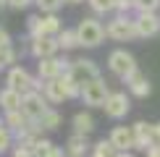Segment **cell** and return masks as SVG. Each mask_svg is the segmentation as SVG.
<instances>
[{
  "label": "cell",
  "instance_id": "6da1fadb",
  "mask_svg": "<svg viewBox=\"0 0 160 157\" xmlns=\"http://www.w3.org/2000/svg\"><path fill=\"white\" fill-rule=\"evenodd\" d=\"M63 29L58 13H39V16H29L26 21V31L29 37H58Z\"/></svg>",
  "mask_w": 160,
  "mask_h": 157
},
{
  "label": "cell",
  "instance_id": "7a4b0ae2",
  "mask_svg": "<svg viewBox=\"0 0 160 157\" xmlns=\"http://www.w3.org/2000/svg\"><path fill=\"white\" fill-rule=\"evenodd\" d=\"M5 87H11V89H16V92H21V94H26V92H34V89L42 92L45 81H42L39 76L34 78L29 71L24 68V65H11V68H8V76H5Z\"/></svg>",
  "mask_w": 160,
  "mask_h": 157
},
{
  "label": "cell",
  "instance_id": "3957f363",
  "mask_svg": "<svg viewBox=\"0 0 160 157\" xmlns=\"http://www.w3.org/2000/svg\"><path fill=\"white\" fill-rule=\"evenodd\" d=\"M76 34H79L82 47H100V45H102V39L108 37V31H105V26L100 24L97 18L87 16V18H82V21H79Z\"/></svg>",
  "mask_w": 160,
  "mask_h": 157
},
{
  "label": "cell",
  "instance_id": "277c9868",
  "mask_svg": "<svg viewBox=\"0 0 160 157\" xmlns=\"http://www.w3.org/2000/svg\"><path fill=\"white\" fill-rule=\"evenodd\" d=\"M105 31H108V37L116 39V42H131V39H139L134 18H129V13H118L116 18H110L108 26H105Z\"/></svg>",
  "mask_w": 160,
  "mask_h": 157
},
{
  "label": "cell",
  "instance_id": "5b68a950",
  "mask_svg": "<svg viewBox=\"0 0 160 157\" xmlns=\"http://www.w3.org/2000/svg\"><path fill=\"white\" fill-rule=\"evenodd\" d=\"M108 68H110L113 76L123 78V81L134 74V71H139L137 68V58L131 55L129 50H113L110 55H108Z\"/></svg>",
  "mask_w": 160,
  "mask_h": 157
},
{
  "label": "cell",
  "instance_id": "8992f818",
  "mask_svg": "<svg viewBox=\"0 0 160 157\" xmlns=\"http://www.w3.org/2000/svg\"><path fill=\"white\" fill-rule=\"evenodd\" d=\"M108 94H110V87L105 84V78L102 76H97V78H92L89 84H84L82 87V100L87 107H102L105 100H108Z\"/></svg>",
  "mask_w": 160,
  "mask_h": 157
},
{
  "label": "cell",
  "instance_id": "52a82bcc",
  "mask_svg": "<svg viewBox=\"0 0 160 157\" xmlns=\"http://www.w3.org/2000/svg\"><path fill=\"white\" fill-rule=\"evenodd\" d=\"M71 68V60L68 58H42V60H37V76L42 78V81H50V78H61L66 71Z\"/></svg>",
  "mask_w": 160,
  "mask_h": 157
},
{
  "label": "cell",
  "instance_id": "ba28073f",
  "mask_svg": "<svg viewBox=\"0 0 160 157\" xmlns=\"http://www.w3.org/2000/svg\"><path fill=\"white\" fill-rule=\"evenodd\" d=\"M102 110H105V115H108L110 121H121V118H126L129 110H131V97L126 94V92H110L105 105H102Z\"/></svg>",
  "mask_w": 160,
  "mask_h": 157
},
{
  "label": "cell",
  "instance_id": "9c48e42d",
  "mask_svg": "<svg viewBox=\"0 0 160 157\" xmlns=\"http://www.w3.org/2000/svg\"><path fill=\"white\" fill-rule=\"evenodd\" d=\"M21 110L32 118V121H39V118H42V115L50 110V100H48V97H45L39 89L26 92L24 100H21Z\"/></svg>",
  "mask_w": 160,
  "mask_h": 157
},
{
  "label": "cell",
  "instance_id": "30bf717a",
  "mask_svg": "<svg viewBox=\"0 0 160 157\" xmlns=\"http://www.w3.org/2000/svg\"><path fill=\"white\" fill-rule=\"evenodd\" d=\"M61 52L58 37H29V55H34L37 60L42 58H52Z\"/></svg>",
  "mask_w": 160,
  "mask_h": 157
},
{
  "label": "cell",
  "instance_id": "8fae6325",
  "mask_svg": "<svg viewBox=\"0 0 160 157\" xmlns=\"http://www.w3.org/2000/svg\"><path fill=\"white\" fill-rule=\"evenodd\" d=\"M68 74L76 78L79 84H89L92 78H97L100 76V68H97V63L95 60H89V58H79V60H71V68H68Z\"/></svg>",
  "mask_w": 160,
  "mask_h": 157
},
{
  "label": "cell",
  "instance_id": "7c38bea8",
  "mask_svg": "<svg viewBox=\"0 0 160 157\" xmlns=\"http://www.w3.org/2000/svg\"><path fill=\"white\" fill-rule=\"evenodd\" d=\"M134 26H137L139 37H155V34H160V16L150 11H137Z\"/></svg>",
  "mask_w": 160,
  "mask_h": 157
},
{
  "label": "cell",
  "instance_id": "4fadbf2b",
  "mask_svg": "<svg viewBox=\"0 0 160 157\" xmlns=\"http://www.w3.org/2000/svg\"><path fill=\"white\" fill-rule=\"evenodd\" d=\"M108 139L113 141V147L118 152H129V149H137V136H134V126H116L110 131Z\"/></svg>",
  "mask_w": 160,
  "mask_h": 157
},
{
  "label": "cell",
  "instance_id": "5bb4252c",
  "mask_svg": "<svg viewBox=\"0 0 160 157\" xmlns=\"http://www.w3.org/2000/svg\"><path fill=\"white\" fill-rule=\"evenodd\" d=\"M126 89H129L131 97H139V100H144V97L152 94V84H150V78L144 76L142 71H134V74L126 78Z\"/></svg>",
  "mask_w": 160,
  "mask_h": 157
},
{
  "label": "cell",
  "instance_id": "9a60e30c",
  "mask_svg": "<svg viewBox=\"0 0 160 157\" xmlns=\"http://www.w3.org/2000/svg\"><path fill=\"white\" fill-rule=\"evenodd\" d=\"M66 152H68V157H89V149H92V144L89 139H87V134H71L68 136V141H66Z\"/></svg>",
  "mask_w": 160,
  "mask_h": 157
},
{
  "label": "cell",
  "instance_id": "2e32d148",
  "mask_svg": "<svg viewBox=\"0 0 160 157\" xmlns=\"http://www.w3.org/2000/svg\"><path fill=\"white\" fill-rule=\"evenodd\" d=\"M134 136H137V149H144L147 152L150 144H155V123L137 121L134 123Z\"/></svg>",
  "mask_w": 160,
  "mask_h": 157
},
{
  "label": "cell",
  "instance_id": "e0dca14e",
  "mask_svg": "<svg viewBox=\"0 0 160 157\" xmlns=\"http://www.w3.org/2000/svg\"><path fill=\"white\" fill-rule=\"evenodd\" d=\"M3 123L13 131V134H24V131H29V126H32L34 121H32V118L26 115L24 110H13V113H5Z\"/></svg>",
  "mask_w": 160,
  "mask_h": 157
},
{
  "label": "cell",
  "instance_id": "ac0fdd59",
  "mask_svg": "<svg viewBox=\"0 0 160 157\" xmlns=\"http://www.w3.org/2000/svg\"><path fill=\"white\" fill-rule=\"evenodd\" d=\"M42 94L50 100V105H61L63 100H68V94H66V89H63V81H61V78H50V81H45Z\"/></svg>",
  "mask_w": 160,
  "mask_h": 157
},
{
  "label": "cell",
  "instance_id": "d6986e66",
  "mask_svg": "<svg viewBox=\"0 0 160 157\" xmlns=\"http://www.w3.org/2000/svg\"><path fill=\"white\" fill-rule=\"evenodd\" d=\"M21 100H24V94H21V92L11 89V87L0 89V107H3V113H13V110H21Z\"/></svg>",
  "mask_w": 160,
  "mask_h": 157
},
{
  "label": "cell",
  "instance_id": "ffe728a7",
  "mask_svg": "<svg viewBox=\"0 0 160 157\" xmlns=\"http://www.w3.org/2000/svg\"><path fill=\"white\" fill-rule=\"evenodd\" d=\"M71 126H74L76 134H87L89 136L92 131H95V118H92L89 110H79V113L71 118Z\"/></svg>",
  "mask_w": 160,
  "mask_h": 157
},
{
  "label": "cell",
  "instance_id": "44dd1931",
  "mask_svg": "<svg viewBox=\"0 0 160 157\" xmlns=\"http://www.w3.org/2000/svg\"><path fill=\"white\" fill-rule=\"evenodd\" d=\"M37 123H39V128H42V131H58V128H61V123H63V118H61V113H58L55 107H50Z\"/></svg>",
  "mask_w": 160,
  "mask_h": 157
},
{
  "label": "cell",
  "instance_id": "7402d4cb",
  "mask_svg": "<svg viewBox=\"0 0 160 157\" xmlns=\"http://www.w3.org/2000/svg\"><path fill=\"white\" fill-rule=\"evenodd\" d=\"M58 45H61L63 52H66V50H76V47H82L76 29H61V34H58Z\"/></svg>",
  "mask_w": 160,
  "mask_h": 157
},
{
  "label": "cell",
  "instance_id": "603a6c76",
  "mask_svg": "<svg viewBox=\"0 0 160 157\" xmlns=\"http://www.w3.org/2000/svg\"><path fill=\"white\" fill-rule=\"evenodd\" d=\"M118 149L113 147V141L110 139H100L92 144V149H89V157H116Z\"/></svg>",
  "mask_w": 160,
  "mask_h": 157
},
{
  "label": "cell",
  "instance_id": "cb8c5ba5",
  "mask_svg": "<svg viewBox=\"0 0 160 157\" xmlns=\"http://www.w3.org/2000/svg\"><path fill=\"white\" fill-rule=\"evenodd\" d=\"M61 81H63V89H66V94H68V100H76V97H82V84H79L76 78L68 74V71L61 76Z\"/></svg>",
  "mask_w": 160,
  "mask_h": 157
},
{
  "label": "cell",
  "instance_id": "d4e9b609",
  "mask_svg": "<svg viewBox=\"0 0 160 157\" xmlns=\"http://www.w3.org/2000/svg\"><path fill=\"white\" fill-rule=\"evenodd\" d=\"M89 8L97 13V16H105V13H113L116 11V0H87Z\"/></svg>",
  "mask_w": 160,
  "mask_h": 157
},
{
  "label": "cell",
  "instance_id": "484cf974",
  "mask_svg": "<svg viewBox=\"0 0 160 157\" xmlns=\"http://www.w3.org/2000/svg\"><path fill=\"white\" fill-rule=\"evenodd\" d=\"M13 136H16V134H13V131L3 123V126H0V155H5V152L13 147Z\"/></svg>",
  "mask_w": 160,
  "mask_h": 157
},
{
  "label": "cell",
  "instance_id": "4316f807",
  "mask_svg": "<svg viewBox=\"0 0 160 157\" xmlns=\"http://www.w3.org/2000/svg\"><path fill=\"white\" fill-rule=\"evenodd\" d=\"M52 149H55V144H52L50 139H45V136H39V139L34 141V155L37 157H48Z\"/></svg>",
  "mask_w": 160,
  "mask_h": 157
},
{
  "label": "cell",
  "instance_id": "83f0119b",
  "mask_svg": "<svg viewBox=\"0 0 160 157\" xmlns=\"http://www.w3.org/2000/svg\"><path fill=\"white\" fill-rule=\"evenodd\" d=\"M34 5L39 8V13H58L63 0H34Z\"/></svg>",
  "mask_w": 160,
  "mask_h": 157
},
{
  "label": "cell",
  "instance_id": "f1b7e54d",
  "mask_svg": "<svg viewBox=\"0 0 160 157\" xmlns=\"http://www.w3.org/2000/svg\"><path fill=\"white\" fill-rule=\"evenodd\" d=\"M18 52L13 47H0V71L3 68H11V63H16Z\"/></svg>",
  "mask_w": 160,
  "mask_h": 157
},
{
  "label": "cell",
  "instance_id": "f546056e",
  "mask_svg": "<svg viewBox=\"0 0 160 157\" xmlns=\"http://www.w3.org/2000/svg\"><path fill=\"white\" fill-rule=\"evenodd\" d=\"M134 8H137V11L158 13V11H160V0H134Z\"/></svg>",
  "mask_w": 160,
  "mask_h": 157
},
{
  "label": "cell",
  "instance_id": "4dcf8cb0",
  "mask_svg": "<svg viewBox=\"0 0 160 157\" xmlns=\"http://www.w3.org/2000/svg\"><path fill=\"white\" fill-rule=\"evenodd\" d=\"M32 3H34V0H5V5H8L11 11H26Z\"/></svg>",
  "mask_w": 160,
  "mask_h": 157
},
{
  "label": "cell",
  "instance_id": "1f68e13d",
  "mask_svg": "<svg viewBox=\"0 0 160 157\" xmlns=\"http://www.w3.org/2000/svg\"><path fill=\"white\" fill-rule=\"evenodd\" d=\"M13 157H37V155H34V149H32V147H21V144H16V147H13Z\"/></svg>",
  "mask_w": 160,
  "mask_h": 157
},
{
  "label": "cell",
  "instance_id": "d6a6232c",
  "mask_svg": "<svg viewBox=\"0 0 160 157\" xmlns=\"http://www.w3.org/2000/svg\"><path fill=\"white\" fill-rule=\"evenodd\" d=\"M116 11H118V13L134 11V0H116Z\"/></svg>",
  "mask_w": 160,
  "mask_h": 157
},
{
  "label": "cell",
  "instance_id": "836d02e7",
  "mask_svg": "<svg viewBox=\"0 0 160 157\" xmlns=\"http://www.w3.org/2000/svg\"><path fill=\"white\" fill-rule=\"evenodd\" d=\"M0 47H13V39H11V34L0 26Z\"/></svg>",
  "mask_w": 160,
  "mask_h": 157
},
{
  "label": "cell",
  "instance_id": "e575fe53",
  "mask_svg": "<svg viewBox=\"0 0 160 157\" xmlns=\"http://www.w3.org/2000/svg\"><path fill=\"white\" fill-rule=\"evenodd\" d=\"M147 157H160V141H155V144L147 147Z\"/></svg>",
  "mask_w": 160,
  "mask_h": 157
},
{
  "label": "cell",
  "instance_id": "d590c367",
  "mask_svg": "<svg viewBox=\"0 0 160 157\" xmlns=\"http://www.w3.org/2000/svg\"><path fill=\"white\" fill-rule=\"evenodd\" d=\"M48 157H68V152H66V149H61V147H55V149H52V152H50Z\"/></svg>",
  "mask_w": 160,
  "mask_h": 157
},
{
  "label": "cell",
  "instance_id": "8d00e7d4",
  "mask_svg": "<svg viewBox=\"0 0 160 157\" xmlns=\"http://www.w3.org/2000/svg\"><path fill=\"white\" fill-rule=\"evenodd\" d=\"M116 157H134V152H131V149L129 152H116Z\"/></svg>",
  "mask_w": 160,
  "mask_h": 157
},
{
  "label": "cell",
  "instance_id": "74e56055",
  "mask_svg": "<svg viewBox=\"0 0 160 157\" xmlns=\"http://www.w3.org/2000/svg\"><path fill=\"white\" fill-rule=\"evenodd\" d=\"M63 3H71V5H79V3H84V0H63Z\"/></svg>",
  "mask_w": 160,
  "mask_h": 157
},
{
  "label": "cell",
  "instance_id": "f35d334b",
  "mask_svg": "<svg viewBox=\"0 0 160 157\" xmlns=\"http://www.w3.org/2000/svg\"><path fill=\"white\" fill-rule=\"evenodd\" d=\"M3 8H8V5H5V0H0V11H3Z\"/></svg>",
  "mask_w": 160,
  "mask_h": 157
},
{
  "label": "cell",
  "instance_id": "ab89813d",
  "mask_svg": "<svg viewBox=\"0 0 160 157\" xmlns=\"http://www.w3.org/2000/svg\"><path fill=\"white\" fill-rule=\"evenodd\" d=\"M0 126H3V121H0Z\"/></svg>",
  "mask_w": 160,
  "mask_h": 157
}]
</instances>
